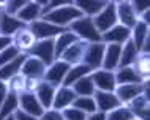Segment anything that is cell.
Wrapping results in <instances>:
<instances>
[{"mask_svg":"<svg viewBox=\"0 0 150 120\" xmlns=\"http://www.w3.org/2000/svg\"><path fill=\"white\" fill-rule=\"evenodd\" d=\"M40 81H41V79L25 78V89H24V92H32V93H35L36 85H38V82H40Z\"/></svg>","mask_w":150,"mask_h":120,"instance_id":"42","label":"cell"},{"mask_svg":"<svg viewBox=\"0 0 150 120\" xmlns=\"http://www.w3.org/2000/svg\"><path fill=\"white\" fill-rule=\"evenodd\" d=\"M90 73H92L90 66L84 65V63H78V65H71V66H70V70H68V73H67V76H65V79H63L62 85L71 87L73 84H74L76 81H78V79H81L82 76L90 74Z\"/></svg>","mask_w":150,"mask_h":120,"instance_id":"26","label":"cell"},{"mask_svg":"<svg viewBox=\"0 0 150 120\" xmlns=\"http://www.w3.org/2000/svg\"><path fill=\"white\" fill-rule=\"evenodd\" d=\"M131 38V29L122 25V24H115L114 27H111L108 32L101 33V41L104 44L109 43H115V44H123L125 41Z\"/></svg>","mask_w":150,"mask_h":120,"instance_id":"12","label":"cell"},{"mask_svg":"<svg viewBox=\"0 0 150 120\" xmlns=\"http://www.w3.org/2000/svg\"><path fill=\"white\" fill-rule=\"evenodd\" d=\"M90 78L93 81L95 89L101 90V92H114L115 85H117L114 71H108V70H103V68H98V70H93L90 73Z\"/></svg>","mask_w":150,"mask_h":120,"instance_id":"8","label":"cell"},{"mask_svg":"<svg viewBox=\"0 0 150 120\" xmlns=\"http://www.w3.org/2000/svg\"><path fill=\"white\" fill-rule=\"evenodd\" d=\"M71 106H74L76 109L86 112L87 115L96 112V104H95V100H93V97H76Z\"/></svg>","mask_w":150,"mask_h":120,"instance_id":"33","label":"cell"},{"mask_svg":"<svg viewBox=\"0 0 150 120\" xmlns=\"http://www.w3.org/2000/svg\"><path fill=\"white\" fill-rule=\"evenodd\" d=\"M127 106L131 109V112L134 114L136 119L149 120V95H145V93L137 95V97L133 98Z\"/></svg>","mask_w":150,"mask_h":120,"instance_id":"22","label":"cell"},{"mask_svg":"<svg viewBox=\"0 0 150 120\" xmlns=\"http://www.w3.org/2000/svg\"><path fill=\"white\" fill-rule=\"evenodd\" d=\"M93 100H95V104H96V111H101V112H109V111L115 109V107H119L122 104L114 92L95 90Z\"/></svg>","mask_w":150,"mask_h":120,"instance_id":"13","label":"cell"},{"mask_svg":"<svg viewBox=\"0 0 150 120\" xmlns=\"http://www.w3.org/2000/svg\"><path fill=\"white\" fill-rule=\"evenodd\" d=\"M19 98V109H22L24 112L30 114V115H35V117H41V114L44 112V107L41 106V103L38 101L35 93L32 92H21L18 95Z\"/></svg>","mask_w":150,"mask_h":120,"instance_id":"9","label":"cell"},{"mask_svg":"<svg viewBox=\"0 0 150 120\" xmlns=\"http://www.w3.org/2000/svg\"><path fill=\"white\" fill-rule=\"evenodd\" d=\"M139 51L136 49L134 43L131 41V38L128 41H125L122 44V52H120V62H119V68L120 66H131L133 62L136 60Z\"/></svg>","mask_w":150,"mask_h":120,"instance_id":"28","label":"cell"},{"mask_svg":"<svg viewBox=\"0 0 150 120\" xmlns=\"http://www.w3.org/2000/svg\"><path fill=\"white\" fill-rule=\"evenodd\" d=\"M86 120H106V112L96 111V112H93V114H88Z\"/></svg>","mask_w":150,"mask_h":120,"instance_id":"44","label":"cell"},{"mask_svg":"<svg viewBox=\"0 0 150 120\" xmlns=\"http://www.w3.org/2000/svg\"><path fill=\"white\" fill-rule=\"evenodd\" d=\"M30 0H8L6 2V6H5V13H8V14H13V16H16V13H18L19 10L24 6V5H27Z\"/></svg>","mask_w":150,"mask_h":120,"instance_id":"38","label":"cell"},{"mask_svg":"<svg viewBox=\"0 0 150 120\" xmlns=\"http://www.w3.org/2000/svg\"><path fill=\"white\" fill-rule=\"evenodd\" d=\"M128 3L131 5V8L134 10V13L137 14V18H139V14H142L144 11L149 10L150 0H129Z\"/></svg>","mask_w":150,"mask_h":120,"instance_id":"39","label":"cell"},{"mask_svg":"<svg viewBox=\"0 0 150 120\" xmlns=\"http://www.w3.org/2000/svg\"><path fill=\"white\" fill-rule=\"evenodd\" d=\"M71 89L74 90V93L78 95V97H93V93H95V90H96L95 85H93L90 74L82 76L81 79H78V81L71 85Z\"/></svg>","mask_w":150,"mask_h":120,"instance_id":"30","label":"cell"},{"mask_svg":"<svg viewBox=\"0 0 150 120\" xmlns=\"http://www.w3.org/2000/svg\"><path fill=\"white\" fill-rule=\"evenodd\" d=\"M86 46H87V41H82V40H78L76 43H73L70 47L63 51L60 54V60L70 63V65H78V63L82 62V55H84V51H86Z\"/></svg>","mask_w":150,"mask_h":120,"instance_id":"15","label":"cell"},{"mask_svg":"<svg viewBox=\"0 0 150 120\" xmlns=\"http://www.w3.org/2000/svg\"><path fill=\"white\" fill-rule=\"evenodd\" d=\"M115 13H117V22L125 25V27H128V29H133L134 24L137 22V19H139L128 2L127 3H117Z\"/></svg>","mask_w":150,"mask_h":120,"instance_id":"19","label":"cell"},{"mask_svg":"<svg viewBox=\"0 0 150 120\" xmlns=\"http://www.w3.org/2000/svg\"><path fill=\"white\" fill-rule=\"evenodd\" d=\"M62 115L65 120H86L87 119V114L76 109L74 106H68L65 109H62Z\"/></svg>","mask_w":150,"mask_h":120,"instance_id":"37","label":"cell"},{"mask_svg":"<svg viewBox=\"0 0 150 120\" xmlns=\"http://www.w3.org/2000/svg\"><path fill=\"white\" fill-rule=\"evenodd\" d=\"M0 14H2V11H0Z\"/></svg>","mask_w":150,"mask_h":120,"instance_id":"53","label":"cell"},{"mask_svg":"<svg viewBox=\"0 0 150 120\" xmlns=\"http://www.w3.org/2000/svg\"><path fill=\"white\" fill-rule=\"evenodd\" d=\"M81 16H84L81 11L76 8L74 5H68V6H59V8H54V10L47 11V13L41 14L40 18L44 19V21L54 24V25H59V27H68L73 21L79 19Z\"/></svg>","mask_w":150,"mask_h":120,"instance_id":"2","label":"cell"},{"mask_svg":"<svg viewBox=\"0 0 150 120\" xmlns=\"http://www.w3.org/2000/svg\"><path fill=\"white\" fill-rule=\"evenodd\" d=\"M13 44V38L11 37H5V35H0V51L5 49L6 46Z\"/></svg>","mask_w":150,"mask_h":120,"instance_id":"46","label":"cell"},{"mask_svg":"<svg viewBox=\"0 0 150 120\" xmlns=\"http://www.w3.org/2000/svg\"><path fill=\"white\" fill-rule=\"evenodd\" d=\"M147 38H149V24H145V22L137 19L134 27L131 29V41L134 43L136 49L139 52H141V49H142V46H144Z\"/></svg>","mask_w":150,"mask_h":120,"instance_id":"25","label":"cell"},{"mask_svg":"<svg viewBox=\"0 0 150 120\" xmlns=\"http://www.w3.org/2000/svg\"><path fill=\"white\" fill-rule=\"evenodd\" d=\"M24 59H25V54H21L18 55L14 60H11V62H8L6 65H2L0 66V81H8V79L11 78V76L18 74L19 71H21V66H22V62Z\"/></svg>","mask_w":150,"mask_h":120,"instance_id":"29","label":"cell"},{"mask_svg":"<svg viewBox=\"0 0 150 120\" xmlns=\"http://www.w3.org/2000/svg\"><path fill=\"white\" fill-rule=\"evenodd\" d=\"M33 2H35V3H38V5L41 6V8H44V6L47 5V3H49V0H33Z\"/></svg>","mask_w":150,"mask_h":120,"instance_id":"48","label":"cell"},{"mask_svg":"<svg viewBox=\"0 0 150 120\" xmlns=\"http://www.w3.org/2000/svg\"><path fill=\"white\" fill-rule=\"evenodd\" d=\"M2 120H16V119H14V114H11V115H8V117L2 119Z\"/></svg>","mask_w":150,"mask_h":120,"instance_id":"51","label":"cell"},{"mask_svg":"<svg viewBox=\"0 0 150 120\" xmlns=\"http://www.w3.org/2000/svg\"><path fill=\"white\" fill-rule=\"evenodd\" d=\"M109 2H112V3H127V2H129V0H109Z\"/></svg>","mask_w":150,"mask_h":120,"instance_id":"50","label":"cell"},{"mask_svg":"<svg viewBox=\"0 0 150 120\" xmlns=\"http://www.w3.org/2000/svg\"><path fill=\"white\" fill-rule=\"evenodd\" d=\"M109 3V0H74V5L84 16L93 18L95 14H98L104 6Z\"/></svg>","mask_w":150,"mask_h":120,"instance_id":"20","label":"cell"},{"mask_svg":"<svg viewBox=\"0 0 150 120\" xmlns=\"http://www.w3.org/2000/svg\"><path fill=\"white\" fill-rule=\"evenodd\" d=\"M115 74V82L119 84H139L144 82L139 76L136 74V71L133 70V66H120L114 71Z\"/></svg>","mask_w":150,"mask_h":120,"instance_id":"27","label":"cell"},{"mask_svg":"<svg viewBox=\"0 0 150 120\" xmlns=\"http://www.w3.org/2000/svg\"><path fill=\"white\" fill-rule=\"evenodd\" d=\"M68 30L78 35L79 40L87 43H100L101 41V33L93 24V19L88 16H81L79 19L73 21L68 25Z\"/></svg>","mask_w":150,"mask_h":120,"instance_id":"1","label":"cell"},{"mask_svg":"<svg viewBox=\"0 0 150 120\" xmlns=\"http://www.w3.org/2000/svg\"><path fill=\"white\" fill-rule=\"evenodd\" d=\"M104 47H106V44H104L103 41H100V43H87L86 51H84V55H82V62L81 63L90 66L92 71L101 68Z\"/></svg>","mask_w":150,"mask_h":120,"instance_id":"7","label":"cell"},{"mask_svg":"<svg viewBox=\"0 0 150 120\" xmlns=\"http://www.w3.org/2000/svg\"><path fill=\"white\" fill-rule=\"evenodd\" d=\"M139 21H142V22H145V24L150 22V11H149V10L144 11L142 14H139Z\"/></svg>","mask_w":150,"mask_h":120,"instance_id":"47","label":"cell"},{"mask_svg":"<svg viewBox=\"0 0 150 120\" xmlns=\"http://www.w3.org/2000/svg\"><path fill=\"white\" fill-rule=\"evenodd\" d=\"M134 119V114L127 104H120L119 107L106 112V120H131Z\"/></svg>","mask_w":150,"mask_h":120,"instance_id":"34","label":"cell"},{"mask_svg":"<svg viewBox=\"0 0 150 120\" xmlns=\"http://www.w3.org/2000/svg\"><path fill=\"white\" fill-rule=\"evenodd\" d=\"M78 35L76 33H73V32L70 30H67V32H63V33H60L57 35V37L54 38V52H55V60H57L60 57V54L63 52L67 47H70L73 43H76L78 41Z\"/></svg>","mask_w":150,"mask_h":120,"instance_id":"24","label":"cell"},{"mask_svg":"<svg viewBox=\"0 0 150 120\" xmlns=\"http://www.w3.org/2000/svg\"><path fill=\"white\" fill-rule=\"evenodd\" d=\"M70 66H71L70 63L63 62V60H60V59L54 60V62L46 68V71H44L43 81L52 84L54 87L62 85V82H63L65 76L68 73V70H70Z\"/></svg>","mask_w":150,"mask_h":120,"instance_id":"6","label":"cell"},{"mask_svg":"<svg viewBox=\"0 0 150 120\" xmlns=\"http://www.w3.org/2000/svg\"><path fill=\"white\" fill-rule=\"evenodd\" d=\"M27 27V24H24L22 21H19L16 16L8 14L5 11H2L0 14V35H5V37H13L18 30Z\"/></svg>","mask_w":150,"mask_h":120,"instance_id":"17","label":"cell"},{"mask_svg":"<svg viewBox=\"0 0 150 120\" xmlns=\"http://www.w3.org/2000/svg\"><path fill=\"white\" fill-rule=\"evenodd\" d=\"M120 52H122V44H115V43L106 44L104 54H103V62H101V68L108 70V71H115L119 68Z\"/></svg>","mask_w":150,"mask_h":120,"instance_id":"14","label":"cell"},{"mask_svg":"<svg viewBox=\"0 0 150 120\" xmlns=\"http://www.w3.org/2000/svg\"><path fill=\"white\" fill-rule=\"evenodd\" d=\"M74 3V0H49V3H47L44 8H41V14L47 13V11L54 10V8H59V6H68V5H73Z\"/></svg>","mask_w":150,"mask_h":120,"instance_id":"40","label":"cell"},{"mask_svg":"<svg viewBox=\"0 0 150 120\" xmlns=\"http://www.w3.org/2000/svg\"><path fill=\"white\" fill-rule=\"evenodd\" d=\"M27 55L40 59L46 66H49L52 62L55 60V52H54V38L47 40H38L33 46L25 52Z\"/></svg>","mask_w":150,"mask_h":120,"instance_id":"4","label":"cell"},{"mask_svg":"<svg viewBox=\"0 0 150 120\" xmlns=\"http://www.w3.org/2000/svg\"><path fill=\"white\" fill-rule=\"evenodd\" d=\"M6 85H8V92L21 93V92H24V89H25V76H22L21 73L11 76L6 81Z\"/></svg>","mask_w":150,"mask_h":120,"instance_id":"35","label":"cell"},{"mask_svg":"<svg viewBox=\"0 0 150 120\" xmlns=\"http://www.w3.org/2000/svg\"><path fill=\"white\" fill-rule=\"evenodd\" d=\"M22 52L18 49L14 44H10V46H6L5 49H2L0 51V66L2 65H6L8 62H11V60H14L18 55H21Z\"/></svg>","mask_w":150,"mask_h":120,"instance_id":"36","label":"cell"},{"mask_svg":"<svg viewBox=\"0 0 150 120\" xmlns=\"http://www.w3.org/2000/svg\"><path fill=\"white\" fill-rule=\"evenodd\" d=\"M19 93H14V92H8V95L3 100L2 106H0V120L8 117V115L14 114V111L19 107Z\"/></svg>","mask_w":150,"mask_h":120,"instance_id":"32","label":"cell"},{"mask_svg":"<svg viewBox=\"0 0 150 120\" xmlns=\"http://www.w3.org/2000/svg\"><path fill=\"white\" fill-rule=\"evenodd\" d=\"M76 97H78V95L74 93V90H73L71 87L59 85L57 89H55V97H54V101H52V109L62 111L65 107L71 106Z\"/></svg>","mask_w":150,"mask_h":120,"instance_id":"16","label":"cell"},{"mask_svg":"<svg viewBox=\"0 0 150 120\" xmlns=\"http://www.w3.org/2000/svg\"><path fill=\"white\" fill-rule=\"evenodd\" d=\"M144 89H145V81L139 84H119V85H115L114 93L120 100L122 104H128L133 98L144 93Z\"/></svg>","mask_w":150,"mask_h":120,"instance_id":"10","label":"cell"},{"mask_svg":"<svg viewBox=\"0 0 150 120\" xmlns=\"http://www.w3.org/2000/svg\"><path fill=\"white\" fill-rule=\"evenodd\" d=\"M93 24H95V27L98 29L100 33H104V32H108L111 27H114L117 22V13H115V3L109 2L106 6L103 8V10L100 11L98 14L93 16Z\"/></svg>","mask_w":150,"mask_h":120,"instance_id":"5","label":"cell"},{"mask_svg":"<svg viewBox=\"0 0 150 120\" xmlns=\"http://www.w3.org/2000/svg\"><path fill=\"white\" fill-rule=\"evenodd\" d=\"M133 70L136 71V74L139 76L142 81H149V73H150V60L147 52H139L136 60L133 62Z\"/></svg>","mask_w":150,"mask_h":120,"instance_id":"31","label":"cell"},{"mask_svg":"<svg viewBox=\"0 0 150 120\" xmlns=\"http://www.w3.org/2000/svg\"><path fill=\"white\" fill-rule=\"evenodd\" d=\"M6 2H8V0H0V11H3V10H5Z\"/></svg>","mask_w":150,"mask_h":120,"instance_id":"49","label":"cell"},{"mask_svg":"<svg viewBox=\"0 0 150 120\" xmlns=\"http://www.w3.org/2000/svg\"><path fill=\"white\" fill-rule=\"evenodd\" d=\"M29 30L35 35L36 41L38 40H47V38H55L57 35L63 33V32L68 30V27H59V25H54V24L44 21V19H36V21L27 24Z\"/></svg>","mask_w":150,"mask_h":120,"instance_id":"3","label":"cell"},{"mask_svg":"<svg viewBox=\"0 0 150 120\" xmlns=\"http://www.w3.org/2000/svg\"><path fill=\"white\" fill-rule=\"evenodd\" d=\"M46 68L47 66L44 65L40 59L25 54V59H24V62H22V66H21V71H19V73H21L22 76H25V78L43 79Z\"/></svg>","mask_w":150,"mask_h":120,"instance_id":"11","label":"cell"},{"mask_svg":"<svg viewBox=\"0 0 150 120\" xmlns=\"http://www.w3.org/2000/svg\"><path fill=\"white\" fill-rule=\"evenodd\" d=\"M11 38H13V44L18 47L21 52H24V54H25L27 51H29L30 47L36 43L35 35L29 30V27H24V29L18 30Z\"/></svg>","mask_w":150,"mask_h":120,"instance_id":"21","label":"cell"},{"mask_svg":"<svg viewBox=\"0 0 150 120\" xmlns=\"http://www.w3.org/2000/svg\"><path fill=\"white\" fill-rule=\"evenodd\" d=\"M14 119L16 120H40L38 117H35V115H30V114L24 112L22 109H19V107L14 111Z\"/></svg>","mask_w":150,"mask_h":120,"instance_id":"43","label":"cell"},{"mask_svg":"<svg viewBox=\"0 0 150 120\" xmlns=\"http://www.w3.org/2000/svg\"><path fill=\"white\" fill-rule=\"evenodd\" d=\"M40 120H65L63 115H62V111H57V109H46L44 112L41 114Z\"/></svg>","mask_w":150,"mask_h":120,"instance_id":"41","label":"cell"},{"mask_svg":"<svg viewBox=\"0 0 150 120\" xmlns=\"http://www.w3.org/2000/svg\"><path fill=\"white\" fill-rule=\"evenodd\" d=\"M8 95V85L5 81H0V106H2L3 100H5V97Z\"/></svg>","mask_w":150,"mask_h":120,"instance_id":"45","label":"cell"},{"mask_svg":"<svg viewBox=\"0 0 150 120\" xmlns=\"http://www.w3.org/2000/svg\"><path fill=\"white\" fill-rule=\"evenodd\" d=\"M40 16H41V6H40L38 3H35L33 0H30L27 5H24L21 10L16 13V18H18L19 21H22L24 24L33 22L36 19H40Z\"/></svg>","mask_w":150,"mask_h":120,"instance_id":"23","label":"cell"},{"mask_svg":"<svg viewBox=\"0 0 150 120\" xmlns=\"http://www.w3.org/2000/svg\"><path fill=\"white\" fill-rule=\"evenodd\" d=\"M55 89L52 84L46 82V81H40L38 85H36V90H35V95L38 98V101L41 103V106L44 109H51L52 107V101H54V97H55Z\"/></svg>","mask_w":150,"mask_h":120,"instance_id":"18","label":"cell"},{"mask_svg":"<svg viewBox=\"0 0 150 120\" xmlns=\"http://www.w3.org/2000/svg\"><path fill=\"white\" fill-rule=\"evenodd\" d=\"M131 120H139V119H136V117H134V119H131Z\"/></svg>","mask_w":150,"mask_h":120,"instance_id":"52","label":"cell"}]
</instances>
